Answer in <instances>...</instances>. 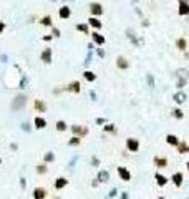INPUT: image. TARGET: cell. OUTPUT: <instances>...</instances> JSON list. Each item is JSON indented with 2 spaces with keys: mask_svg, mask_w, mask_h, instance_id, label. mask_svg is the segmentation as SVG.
<instances>
[{
  "mask_svg": "<svg viewBox=\"0 0 189 199\" xmlns=\"http://www.w3.org/2000/svg\"><path fill=\"white\" fill-rule=\"evenodd\" d=\"M88 9H90L91 17H100V15H103V12H105L103 5H101V3H98V2H91V3L88 5Z\"/></svg>",
  "mask_w": 189,
  "mask_h": 199,
  "instance_id": "1",
  "label": "cell"
},
{
  "mask_svg": "<svg viewBox=\"0 0 189 199\" xmlns=\"http://www.w3.org/2000/svg\"><path fill=\"white\" fill-rule=\"evenodd\" d=\"M58 15H60V18L62 20H66V18H70V15H71V9L68 5H63V7H60V10H58Z\"/></svg>",
  "mask_w": 189,
  "mask_h": 199,
  "instance_id": "2",
  "label": "cell"
},
{
  "mask_svg": "<svg viewBox=\"0 0 189 199\" xmlns=\"http://www.w3.org/2000/svg\"><path fill=\"white\" fill-rule=\"evenodd\" d=\"M179 15H189V0H179Z\"/></svg>",
  "mask_w": 189,
  "mask_h": 199,
  "instance_id": "3",
  "label": "cell"
},
{
  "mask_svg": "<svg viewBox=\"0 0 189 199\" xmlns=\"http://www.w3.org/2000/svg\"><path fill=\"white\" fill-rule=\"evenodd\" d=\"M88 25H91V27L96 28V30H100L101 27H103V23H101V20H98V17H90Z\"/></svg>",
  "mask_w": 189,
  "mask_h": 199,
  "instance_id": "4",
  "label": "cell"
},
{
  "mask_svg": "<svg viewBox=\"0 0 189 199\" xmlns=\"http://www.w3.org/2000/svg\"><path fill=\"white\" fill-rule=\"evenodd\" d=\"M116 65H118V68H121V70H126L128 66H130V63H128V60H126V58L119 57L118 60H116Z\"/></svg>",
  "mask_w": 189,
  "mask_h": 199,
  "instance_id": "5",
  "label": "cell"
},
{
  "mask_svg": "<svg viewBox=\"0 0 189 199\" xmlns=\"http://www.w3.org/2000/svg\"><path fill=\"white\" fill-rule=\"evenodd\" d=\"M40 25H43V27H52L53 25V22H52V17L50 15H45V17L40 18Z\"/></svg>",
  "mask_w": 189,
  "mask_h": 199,
  "instance_id": "6",
  "label": "cell"
},
{
  "mask_svg": "<svg viewBox=\"0 0 189 199\" xmlns=\"http://www.w3.org/2000/svg\"><path fill=\"white\" fill-rule=\"evenodd\" d=\"M91 37H93L94 43H98V45H103V43H105V37L101 35V33H98V32H93V33H91Z\"/></svg>",
  "mask_w": 189,
  "mask_h": 199,
  "instance_id": "7",
  "label": "cell"
},
{
  "mask_svg": "<svg viewBox=\"0 0 189 199\" xmlns=\"http://www.w3.org/2000/svg\"><path fill=\"white\" fill-rule=\"evenodd\" d=\"M41 60H43L45 63H50V60H52V50H50V48H45V50H43V53H41Z\"/></svg>",
  "mask_w": 189,
  "mask_h": 199,
  "instance_id": "8",
  "label": "cell"
},
{
  "mask_svg": "<svg viewBox=\"0 0 189 199\" xmlns=\"http://www.w3.org/2000/svg\"><path fill=\"white\" fill-rule=\"evenodd\" d=\"M176 47H177V50H186V48H187V42H186V40H184V38H177L176 40Z\"/></svg>",
  "mask_w": 189,
  "mask_h": 199,
  "instance_id": "9",
  "label": "cell"
},
{
  "mask_svg": "<svg viewBox=\"0 0 189 199\" xmlns=\"http://www.w3.org/2000/svg\"><path fill=\"white\" fill-rule=\"evenodd\" d=\"M154 164L158 168H166L168 166V159H164V158H154Z\"/></svg>",
  "mask_w": 189,
  "mask_h": 199,
  "instance_id": "10",
  "label": "cell"
},
{
  "mask_svg": "<svg viewBox=\"0 0 189 199\" xmlns=\"http://www.w3.org/2000/svg\"><path fill=\"white\" fill-rule=\"evenodd\" d=\"M118 172H119V176H121V179L123 181H130V172H128L126 169H124V168H118Z\"/></svg>",
  "mask_w": 189,
  "mask_h": 199,
  "instance_id": "11",
  "label": "cell"
},
{
  "mask_svg": "<svg viewBox=\"0 0 189 199\" xmlns=\"http://www.w3.org/2000/svg\"><path fill=\"white\" fill-rule=\"evenodd\" d=\"M33 197H35V199H43L45 197V191L41 189V187L35 189V191H33Z\"/></svg>",
  "mask_w": 189,
  "mask_h": 199,
  "instance_id": "12",
  "label": "cell"
},
{
  "mask_svg": "<svg viewBox=\"0 0 189 199\" xmlns=\"http://www.w3.org/2000/svg\"><path fill=\"white\" fill-rule=\"evenodd\" d=\"M128 148H130L131 151H138V141L133 140V138H131V140H128Z\"/></svg>",
  "mask_w": 189,
  "mask_h": 199,
  "instance_id": "13",
  "label": "cell"
},
{
  "mask_svg": "<svg viewBox=\"0 0 189 199\" xmlns=\"http://www.w3.org/2000/svg\"><path fill=\"white\" fill-rule=\"evenodd\" d=\"M77 30H78V32H83V33H90L88 23H78L77 25Z\"/></svg>",
  "mask_w": 189,
  "mask_h": 199,
  "instance_id": "14",
  "label": "cell"
},
{
  "mask_svg": "<svg viewBox=\"0 0 189 199\" xmlns=\"http://www.w3.org/2000/svg\"><path fill=\"white\" fill-rule=\"evenodd\" d=\"M173 179H174L176 186H181V183H183V174H181V172H176V174L173 176Z\"/></svg>",
  "mask_w": 189,
  "mask_h": 199,
  "instance_id": "15",
  "label": "cell"
},
{
  "mask_svg": "<svg viewBox=\"0 0 189 199\" xmlns=\"http://www.w3.org/2000/svg\"><path fill=\"white\" fill-rule=\"evenodd\" d=\"M70 90H71V91H80V83H78V81H73V83H71L70 85Z\"/></svg>",
  "mask_w": 189,
  "mask_h": 199,
  "instance_id": "16",
  "label": "cell"
},
{
  "mask_svg": "<svg viewBox=\"0 0 189 199\" xmlns=\"http://www.w3.org/2000/svg\"><path fill=\"white\" fill-rule=\"evenodd\" d=\"M156 179H158V184H159V186H164L166 184V178H164V176L156 174Z\"/></svg>",
  "mask_w": 189,
  "mask_h": 199,
  "instance_id": "17",
  "label": "cell"
},
{
  "mask_svg": "<svg viewBox=\"0 0 189 199\" xmlns=\"http://www.w3.org/2000/svg\"><path fill=\"white\" fill-rule=\"evenodd\" d=\"M83 76H85L88 81H93V80H94V75L91 73V71H85V73H83Z\"/></svg>",
  "mask_w": 189,
  "mask_h": 199,
  "instance_id": "18",
  "label": "cell"
},
{
  "mask_svg": "<svg viewBox=\"0 0 189 199\" xmlns=\"http://www.w3.org/2000/svg\"><path fill=\"white\" fill-rule=\"evenodd\" d=\"M65 184H66V179L60 178L58 181H56V184H55V186H56V189H60V187H63V186H65Z\"/></svg>",
  "mask_w": 189,
  "mask_h": 199,
  "instance_id": "19",
  "label": "cell"
},
{
  "mask_svg": "<svg viewBox=\"0 0 189 199\" xmlns=\"http://www.w3.org/2000/svg\"><path fill=\"white\" fill-rule=\"evenodd\" d=\"M166 140H168L169 144H177V138H176V136H173V134H169V136L166 138Z\"/></svg>",
  "mask_w": 189,
  "mask_h": 199,
  "instance_id": "20",
  "label": "cell"
},
{
  "mask_svg": "<svg viewBox=\"0 0 189 199\" xmlns=\"http://www.w3.org/2000/svg\"><path fill=\"white\" fill-rule=\"evenodd\" d=\"M35 108H37V110H40V111H43L45 110V105L41 103L40 100H35Z\"/></svg>",
  "mask_w": 189,
  "mask_h": 199,
  "instance_id": "21",
  "label": "cell"
},
{
  "mask_svg": "<svg viewBox=\"0 0 189 199\" xmlns=\"http://www.w3.org/2000/svg\"><path fill=\"white\" fill-rule=\"evenodd\" d=\"M35 125L38 126V128H45V119H41V118H35Z\"/></svg>",
  "mask_w": 189,
  "mask_h": 199,
  "instance_id": "22",
  "label": "cell"
},
{
  "mask_svg": "<svg viewBox=\"0 0 189 199\" xmlns=\"http://www.w3.org/2000/svg\"><path fill=\"white\" fill-rule=\"evenodd\" d=\"M73 133H80V134H85L86 130L85 128H80V126H73Z\"/></svg>",
  "mask_w": 189,
  "mask_h": 199,
  "instance_id": "23",
  "label": "cell"
},
{
  "mask_svg": "<svg viewBox=\"0 0 189 199\" xmlns=\"http://www.w3.org/2000/svg\"><path fill=\"white\" fill-rule=\"evenodd\" d=\"M65 128H66V125H65V123H63V121H58V123H56V130L63 131Z\"/></svg>",
  "mask_w": 189,
  "mask_h": 199,
  "instance_id": "24",
  "label": "cell"
},
{
  "mask_svg": "<svg viewBox=\"0 0 189 199\" xmlns=\"http://www.w3.org/2000/svg\"><path fill=\"white\" fill-rule=\"evenodd\" d=\"M177 146H179V151H184V153L187 151V146H186V144H183V143H181V144H177Z\"/></svg>",
  "mask_w": 189,
  "mask_h": 199,
  "instance_id": "25",
  "label": "cell"
},
{
  "mask_svg": "<svg viewBox=\"0 0 189 199\" xmlns=\"http://www.w3.org/2000/svg\"><path fill=\"white\" fill-rule=\"evenodd\" d=\"M174 98H176V101H177V103H181V101L184 100V95H176Z\"/></svg>",
  "mask_w": 189,
  "mask_h": 199,
  "instance_id": "26",
  "label": "cell"
},
{
  "mask_svg": "<svg viewBox=\"0 0 189 199\" xmlns=\"http://www.w3.org/2000/svg\"><path fill=\"white\" fill-rule=\"evenodd\" d=\"M3 30H5V23H3V22H0V33H2Z\"/></svg>",
  "mask_w": 189,
  "mask_h": 199,
  "instance_id": "27",
  "label": "cell"
},
{
  "mask_svg": "<svg viewBox=\"0 0 189 199\" xmlns=\"http://www.w3.org/2000/svg\"><path fill=\"white\" fill-rule=\"evenodd\" d=\"M174 113H176V116H177V118H179V116H183V113H181V111H179V110H176V111H174Z\"/></svg>",
  "mask_w": 189,
  "mask_h": 199,
  "instance_id": "28",
  "label": "cell"
},
{
  "mask_svg": "<svg viewBox=\"0 0 189 199\" xmlns=\"http://www.w3.org/2000/svg\"><path fill=\"white\" fill-rule=\"evenodd\" d=\"M159 199H164V197H159Z\"/></svg>",
  "mask_w": 189,
  "mask_h": 199,
  "instance_id": "29",
  "label": "cell"
},
{
  "mask_svg": "<svg viewBox=\"0 0 189 199\" xmlns=\"http://www.w3.org/2000/svg\"><path fill=\"white\" fill-rule=\"evenodd\" d=\"M187 168H189V163H187Z\"/></svg>",
  "mask_w": 189,
  "mask_h": 199,
  "instance_id": "30",
  "label": "cell"
}]
</instances>
